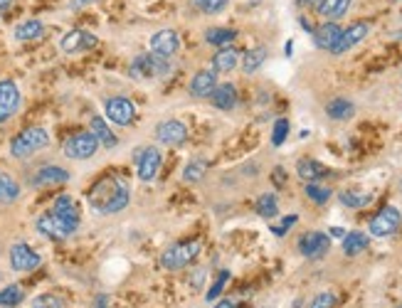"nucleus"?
Here are the masks:
<instances>
[{
  "label": "nucleus",
  "instance_id": "obj_39",
  "mask_svg": "<svg viewBox=\"0 0 402 308\" xmlns=\"http://www.w3.org/2000/svg\"><path fill=\"white\" fill-rule=\"evenodd\" d=\"M227 279H230V272H220V274H217L215 283H212V286H210V291H207V296H205V301H207V303L217 301V296H220V293H222V288H225Z\"/></svg>",
  "mask_w": 402,
  "mask_h": 308
},
{
  "label": "nucleus",
  "instance_id": "obj_11",
  "mask_svg": "<svg viewBox=\"0 0 402 308\" xmlns=\"http://www.w3.org/2000/svg\"><path fill=\"white\" fill-rule=\"evenodd\" d=\"M42 264V257L25 242H18L11 247V267L13 272H32Z\"/></svg>",
  "mask_w": 402,
  "mask_h": 308
},
{
  "label": "nucleus",
  "instance_id": "obj_13",
  "mask_svg": "<svg viewBox=\"0 0 402 308\" xmlns=\"http://www.w3.org/2000/svg\"><path fill=\"white\" fill-rule=\"evenodd\" d=\"M331 247V237L326 232H306L299 239V252L306 259H321Z\"/></svg>",
  "mask_w": 402,
  "mask_h": 308
},
{
  "label": "nucleus",
  "instance_id": "obj_2",
  "mask_svg": "<svg viewBox=\"0 0 402 308\" xmlns=\"http://www.w3.org/2000/svg\"><path fill=\"white\" fill-rule=\"evenodd\" d=\"M50 146V133L42 126H30L25 131H20L11 143V156L13 158H30L32 153L42 151V148Z\"/></svg>",
  "mask_w": 402,
  "mask_h": 308
},
{
  "label": "nucleus",
  "instance_id": "obj_14",
  "mask_svg": "<svg viewBox=\"0 0 402 308\" xmlns=\"http://www.w3.org/2000/svg\"><path fill=\"white\" fill-rule=\"evenodd\" d=\"M368 32H370V25L368 22H353L351 27H346V30L341 32V37H338V42L333 45V55H343V52L353 50L356 45H361L363 40L368 37Z\"/></svg>",
  "mask_w": 402,
  "mask_h": 308
},
{
  "label": "nucleus",
  "instance_id": "obj_17",
  "mask_svg": "<svg viewBox=\"0 0 402 308\" xmlns=\"http://www.w3.org/2000/svg\"><path fill=\"white\" fill-rule=\"evenodd\" d=\"M178 50H181V35L176 30H158L151 37V52H156V55L173 57Z\"/></svg>",
  "mask_w": 402,
  "mask_h": 308
},
{
  "label": "nucleus",
  "instance_id": "obj_38",
  "mask_svg": "<svg viewBox=\"0 0 402 308\" xmlns=\"http://www.w3.org/2000/svg\"><path fill=\"white\" fill-rule=\"evenodd\" d=\"M193 3H195L197 11L205 13V15H215V13L227 8V0H193Z\"/></svg>",
  "mask_w": 402,
  "mask_h": 308
},
{
  "label": "nucleus",
  "instance_id": "obj_4",
  "mask_svg": "<svg viewBox=\"0 0 402 308\" xmlns=\"http://www.w3.org/2000/svg\"><path fill=\"white\" fill-rule=\"evenodd\" d=\"M200 254V242L197 239H188V242H178L173 247H168L161 257V267L168 272H178L186 269L190 262H195V257Z\"/></svg>",
  "mask_w": 402,
  "mask_h": 308
},
{
  "label": "nucleus",
  "instance_id": "obj_51",
  "mask_svg": "<svg viewBox=\"0 0 402 308\" xmlns=\"http://www.w3.org/2000/svg\"><path fill=\"white\" fill-rule=\"evenodd\" d=\"M261 0H249V6H259Z\"/></svg>",
  "mask_w": 402,
  "mask_h": 308
},
{
  "label": "nucleus",
  "instance_id": "obj_5",
  "mask_svg": "<svg viewBox=\"0 0 402 308\" xmlns=\"http://www.w3.org/2000/svg\"><path fill=\"white\" fill-rule=\"evenodd\" d=\"M62 148H65V156L72 158V161H86L99 151V141L91 131H82L67 138Z\"/></svg>",
  "mask_w": 402,
  "mask_h": 308
},
{
  "label": "nucleus",
  "instance_id": "obj_23",
  "mask_svg": "<svg viewBox=\"0 0 402 308\" xmlns=\"http://www.w3.org/2000/svg\"><path fill=\"white\" fill-rule=\"evenodd\" d=\"M45 35V25H42V20H37V18H30V20H22L20 25L13 30V37H15L18 42H30V40H40V37Z\"/></svg>",
  "mask_w": 402,
  "mask_h": 308
},
{
  "label": "nucleus",
  "instance_id": "obj_47",
  "mask_svg": "<svg viewBox=\"0 0 402 308\" xmlns=\"http://www.w3.org/2000/svg\"><path fill=\"white\" fill-rule=\"evenodd\" d=\"M13 3H15V0H0V13H3V11H8V8H11Z\"/></svg>",
  "mask_w": 402,
  "mask_h": 308
},
{
  "label": "nucleus",
  "instance_id": "obj_22",
  "mask_svg": "<svg viewBox=\"0 0 402 308\" xmlns=\"http://www.w3.org/2000/svg\"><path fill=\"white\" fill-rule=\"evenodd\" d=\"M215 86H217L215 72L200 69V72H197V74L190 79V94L197 96V99H202V96H210L212 91H215Z\"/></svg>",
  "mask_w": 402,
  "mask_h": 308
},
{
  "label": "nucleus",
  "instance_id": "obj_19",
  "mask_svg": "<svg viewBox=\"0 0 402 308\" xmlns=\"http://www.w3.org/2000/svg\"><path fill=\"white\" fill-rule=\"evenodd\" d=\"M70 180V173L60 166H45L35 173L32 178V187H50V185H62Z\"/></svg>",
  "mask_w": 402,
  "mask_h": 308
},
{
  "label": "nucleus",
  "instance_id": "obj_10",
  "mask_svg": "<svg viewBox=\"0 0 402 308\" xmlns=\"http://www.w3.org/2000/svg\"><path fill=\"white\" fill-rule=\"evenodd\" d=\"M161 151L156 146H146L141 151H136V173L143 182H151L158 175V168H161Z\"/></svg>",
  "mask_w": 402,
  "mask_h": 308
},
{
  "label": "nucleus",
  "instance_id": "obj_25",
  "mask_svg": "<svg viewBox=\"0 0 402 308\" xmlns=\"http://www.w3.org/2000/svg\"><path fill=\"white\" fill-rule=\"evenodd\" d=\"M89 131L96 136V141H99V146H104V148H116V146H119V138H116V133L111 131V128H109V123H106L101 116H94V119H91Z\"/></svg>",
  "mask_w": 402,
  "mask_h": 308
},
{
  "label": "nucleus",
  "instance_id": "obj_9",
  "mask_svg": "<svg viewBox=\"0 0 402 308\" xmlns=\"http://www.w3.org/2000/svg\"><path fill=\"white\" fill-rule=\"evenodd\" d=\"M20 89L13 79H0V123L8 121L20 109Z\"/></svg>",
  "mask_w": 402,
  "mask_h": 308
},
{
  "label": "nucleus",
  "instance_id": "obj_43",
  "mask_svg": "<svg viewBox=\"0 0 402 308\" xmlns=\"http://www.w3.org/2000/svg\"><path fill=\"white\" fill-rule=\"evenodd\" d=\"M321 3H323V0H297L299 8H309V11H316Z\"/></svg>",
  "mask_w": 402,
  "mask_h": 308
},
{
  "label": "nucleus",
  "instance_id": "obj_29",
  "mask_svg": "<svg viewBox=\"0 0 402 308\" xmlns=\"http://www.w3.org/2000/svg\"><path fill=\"white\" fill-rule=\"evenodd\" d=\"M368 244H370V237L363 232H346L343 237V254L346 257H358L361 252H365Z\"/></svg>",
  "mask_w": 402,
  "mask_h": 308
},
{
  "label": "nucleus",
  "instance_id": "obj_6",
  "mask_svg": "<svg viewBox=\"0 0 402 308\" xmlns=\"http://www.w3.org/2000/svg\"><path fill=\"white\" fill-rule=\"evenodd\" d=\"M400 225H402V213L397 208H392V205H387V208H382L380 213L370 220L368 232H370L372 237L385 239L390 237V234H395L397 229H400Z\"/></svg>",
  "mask_w": 402,
  "mask_h": 308
},
{
  "label": "nucleus",
  "instance_id": "obj_28",
  "mask_svg": "<svg viewBox=\"0 0 402 308\" xmlns=\"http://www.w3.org/2000/svg\"><path fill=\"white\" fill-rule=\"evenodd\" d=\"M326 114H328V119H333V121H348V119L356 114V104L338 96V99H331L326 104Z\"/></svg>",
  "mask_w": 402,
  "mask_h": 308
},
{
  "label": "nucleus",
  "instance_id": "obj_12",
  "mask_svg": "<svg viewBox=\"0 0 402 308\" xmlns=\"http://www.w3.org/2000/svg\"><path fill=\"white\" fill-rule=\"evenodd\" d=\"M94 47H96V35H91L86 30H70L60 40V50L65 55H79V52H89Z\"/></svg>",
  "mask_w": 402,
  "mask_h": 308
},
{
  "label": "nucleus",
  "instance_id": "obj_18",
  "mask_svg": "<svg viewBox=\"0 0 402 308\" xmlns=\"http://www.w3.org/2000/svg\"><path fill=\"white\" fill-rule=\"evenodd\" d=\"M343 27L338 25V22H323V25L313 27V45L318 47V50H333V45L338 42V37H341Z\"/></svg>",
  "mask_w": 402,
  "mask_h": 308
},
{
  "label": "nucleus",
  "instance_id": "obj_21",
  "mask_svg": "<svg viewBox=\"0 0 402 308\" xmlns=\"http://www.w3.org/2000/svg\"><path fill=\"white\" fill-rule=\"evenodd\" d=\"M210 101L220 112H232L237 107V89L232 84H217L215 91L210 94Z\"/></svg>",
  "mask_w": 402,
  "mask_h": 308
},
{
  "label": "nucleus",
  "instance_id": "obj_16",
  "mask_svg": "<svg viewBox=\"0 0 402 308\" xmlns=\"http://www.w3.org/2000/svg\"><path fill=\"white\" fill-rule=\"evenodd\" d=\"M35 229L42 234V237L47 239H57V242H62V239L72 237V232L67 229V225L62 222L60 217H55L52 213L47 215H40V217L35 220Z\"/></svg>",
  "mask_w": 402,
  "mask_h": 308
},
{
  "label": "nucleus",
  "instance_id": "obj_46",
  "mask_svg": "<svg viewBox=\"0 0 402 308\" xmlns=\"http://www.w3.org/2000/svg\"><path fill=\"white\" fill-rule=\"evenodd\" d=\"M274 182H277L279 187L284 185V170H282V168H277V170H274Z\"/></svg>",
  "mask_w": 402,
  "mask_h": 308
},
{
  "label": "nucleus",
  "instance_id": "obj_44",
  "mask_svg": "<svg viewBox=\"0 0 402 308\" xmlns=\"http://www.w3.org/2000/svg\"><path fill=\"white\" fill-rule=\"evenodd\" d=\"M202 276H205V269H195V274H193V286H200Z\"/></svg>",
  "mask_w": 402,
  "mask_h": 308
},
{
  "label": "nucleus",
  "instance_id": "obj_48",
  "mask_svg": "<svg viewBox=\"0 0 402 308\" xmlns=\"http://www.w3.org/2000/svg\"><path fill=\"white\" fill-rule=\"evenodd\" d=\"M328 234H331V237H346V232H343L341 227H333V229H331V232H328Z\"/></svg>",
  "mask_w": 402,
  "mask_h": 308
},
{
  "label": "nucleus",
  "instance_id": "obj_30",
  "mask_svg": "<svg viewBox=\"0 0 402 308\" xmlns=\"http://www.w3.org/2000/svg\"><path fill=\"white\" fill-rule=\"evenodd\" d=\"M237 40V30H232V27H210V30L205 32V42L212 47H230L232 42Z\"/></svg>",
  "mask_w": 402,
  "mask_h": 308
},
{
  "label": "nucleus",
  "instance_id": "obj_3",
  "mask_svg": "<svg viewBox=\"0 0 402 308\" xmlns=\"http://www.w3.org/2000/svg\"><path fill=\"white\" fill-rule=\"evenodd\" d=\"M173 69L171 57L156 55V52H148V55H138L136 60L131 62V76L134 79H158V76H166Z\"/></svg>",
  "mask_w": 402,
  "mask_h": 308
},
{
  "label": "nucleus",
  "instance_id": "obj_1",
  "mask_svg": "<svg viewBox=\"0 0 402 308\" xmlns=\"http://www.w3.org/2000/svg\"><path fill=\"white\" fill-rule=\"evenodd\" d=\"M131 200V187L129 180L121 175H104L89 187L86 192V202L89 208L99 215H114L129 205Z\"/></svg>",
  "mask_w": 402,
  "mask_h": 308
},
{
  "label": "nucleus",
  "instance_id": "obj_20",
  "mask_svg": "<svg viewBox=\"0 0 402 308\" xmlns=\"http://www.w3.org/2000/svg\"><path fill=\"white\" fill-rule=\"evenodd\" d=\"M297 173L304 182H318V180H323V178L331 175V170H328L323 163L313 161V158H304V161H299Z\"/></svg>",
  "mask_w": 402,
  "mask_h": 308
},
{
  "label": "nucleus",
  "instance_id": "obj_36",
  "mask_svg": "<svg viewBox=\"0 0 402 308\" xmlns=\"http://www.w3.org/2000/svg\"><path fill=\"white\" fill-rule=\"evenodd\" d=\"M333 192L328 190V187L318 185V182H306V197L311 202H316V205H326L328 200H331Z\"/></svg>",
  "mask_w": 402,
  "mask_h": 308
},
{
  "label": "nucleus",
  "instance_id": "obj_31",
  "mask_svg": "<svg viewBox=\"0 0 402 308\" xmlns=\"http://www.w3.org/2000/svg\"><path fill=\"white\" fill-rule=\"evenodd\" d=\"M343 208H351V210H361V208H368L372 202V195L370 192H361V190H343L338 195Z\"/></svg>",
  "mask_w": 402,
  "mask_h": 308
},
{
  "label": "nucleus",
  "instance_id": "obj_50",
  "mask_svg": "<svg viewBox=\"0 0 402 308\" xmlns=\"http://www.w3.org/2000/svg\"><path fill=\"white\" fill-rule=\"evenodd\" d=\"M89 3H94V0H77V6H89Z\"/></svg>",
  "mask_w": 402,
  "mask_h": 308
},
{
  "label": "nucleus",
  "instance_id": "obj_8",
  "mask_svg": "<svg viewBox=\"0 0 402 308\" xmlns=\"http://www.w3.org/2000/svg\"><path fill=\"white\" fill-rule=\"evenodd\" d=\"M104 112H106V119L116 126H131L134 119H136V107L131 104L129 99L124 96H114L104 104Z\"/></svg>",
  "mask_w": 402,
  "mask_h": 308
},
{
  "label": "nucleus",
  "instance_id": "obj_26",
  "mask_svg": "<svg viewBox=\"0 0 402 308\" xmlns=\"http://www.w3.org/2000/svg\"><path fill=\"white\" fill-rule=\"evenodd\" d=\"M20 197V182L11 173L0 170V205H13Z\"/></svg>",
  "mask_w": 402,
  "mask_h": 308
},
{
  "label": "nucleus",
  "instance_id": "obj_32",
  "mask_svg": "<svg viewBox=\"0 0 402 308\" xmlns=\"http://www.w3.org/2000/svg\"><path fill=\"white\" fill-rule=\"evenodd\" d=\"M254 210H257V215H259V217H264V220L277 217V213H279V200H277V195L266 192V195L257 197Z\"/></svg>",
  "mask_w": 402,
  "mask_h": 308
},
{
  "label": "nucleus",
  "instance_id": "obj_53",
  "mask_svg": "<svg viewBox=\"0 0 402 308\" xmlns=\"http://www.w3.org/2000/svg\"><path fill=\"white\" fill-rule=\"evenodd\" d=\"M400 190H402V185H400Z\"/></svg>",
  "mask_w": 402,
  "mask_h": 308
},
{
  "label": "nucleus",
  "instance_id": "obj_41",
  "mask_svg": "<svg viewBox=\"0 0 402 308\" xmlns=\"http://www.w3.org/2000/svg\"><path fill=\"white\" fill-rule=\"evenodd\" d=\"M336 303H338V298L333 296V293L323 291V293H318V296L313 298L309 308H336Z\"/></svg>",
  "mask_w": 402,
  "mask_h": 308
},
{
  "label": "nucleus",
  "instance_id": "obj_34",
  "mask_svg": "<svg viewBox=\"0 0 402 308\" xmlns=\"http://www.w3.org/2000/svg\"><path fill=\"white\" fill-rule=\"evenodd\" d=\"M207 168H210V163H207L205 158H193V161L186 166V170H183V180L200 182L202 178L207 175Z\"/></svg>",
  "mask_w": 402,
  "mask_h": 308
},
{
  "label": "nucleus",
  "instance_id": "obj_7",
  "mask_svg": "<svg viewBox=\"0 0 402 308\" xmlns=\"http://www.w3.org/2000/svg\"><path fill=\"white\" fill-rule=\"evenodd\" d=\"M52 215H55V217H60L62 222L67 225V229H70L72 234L79 229V225H82L79 205H77L72 195H60V197H57V200L52 202Z\"/></svg>",
  "mask_w": 402,
  "mask_h": 308
},
{
  "label": "nucleus",
  "instance_id": "obj_49",
  "mask_svg": "<svg viewBox=\"0 0 402 308\" xmlns=\"http://www.w3.org/2000/svg\"><path fill=\"white\" fill-rule=\"evenodd\" d=\"M215 308H237V306H235V303H232V301H220Z\"/></svg>",
  "mask_w": 402,
  "mask_h": 308
},
{
  "label": "nucleus",
  "instance_id": "obj_40",
  "mask_svg": "<svg viewBox=\"0 0 402 308\" xmlns=\"http://www.w3.org/2000/svg\"><path fill=\"white\" fill-rule=\"evenodd\" d=\"M287 138H289V121H287V119H277V123H274V131H272V143H274V146H282Z\"/></svg>",
  "mask_w": 402,
  "mask_h": 308
},
{
  "label": "nucleus",
  "instance_id": "obj_33",
  "mask_svg": "<svg viewBox=\"0 0 402 308\" xmlns=\"http://www.w3.org/2000/svg\"><path fill=\"white\" fill-rule=\"evenodd\" d=\"M266 47H254V50L245 52V57H242V69H245V74H252V72H257L261 65H264L266 60Z\"/></svg>",
  "mask_w": 402,
  "mask_h": 308
},
{
  "label": "nucleus",
  "instance_id": "obj_45",
  "mask_svg": "<svg viewBox=\"0 0 402 308\" xmlns=\"http://www.w3.org/2000/svg\"><path fill=\"white\" fill-rule=\"evenodd\" d=\"M106 306H109V296L99 293V296H96V301H94V308H106Z\"/></svg>",
  "mask_w": 402,
  "mask_h": 308
},
{
  "label": "nucleus",
  "instance_id": "obj_24",
  "mask_svg": "<svg viewBox=\"0 0 402 308\" xmlns=\"http://www.w3.org/2000/svg\"><path fill=\"white\" fill-rule=\"evenodd\" d=\"M240 52L235 50V47H222V50L215 52V57H212V72H232L237 65H240Z\"/></svg>",
  "mask_w": 402,
  "mask_h": 308
},
{
  "label": "nucleus",
  "instance_id": "obj_42",
  "mask_svg": "<svg viewBox=\"0 0 402 308\" xmlns=\"http://www.w3.org/2000/svg\"><path fill=\"white\" fill-rule=\"evenodd\" d=\"M297 222H299V215H287V217H284L282 222H279V225H274V227H272V232L277 234V237H284V234H287L289 229H292Z\"/></svg>",
  "mask_w": 402,
  "mask_h": 308
},
{
  "label": "nucleus",
  "instance_id": "obj_35",
  "mask_svg": "<svg viewBox=\"0 0 402 308\" xmlns=\"http://www.w3.org/2000/svg\"><path fill=\"white\" fill-rule=\"evenodd\" d=\"M22 301H25V291H22V286H18V283H11V286L0 288V306L3 308H13Z\"/></svg>",
  "mask_w": 402,
  "mask_h": 308
},
{
  "label": "nucleus",
  "instance_id": "obj_52",
  "mask_svg": "<svg viewBox=\"0 0 402 308\" xmlns=\"http://www.w3.org/2000/svg\"><path fill=\"white\" fill-rule=\"evenodd\" d=\"M392 3H402V0H392Z\"/></svg>",
  "mask_w": 402,
  "mask_h": 308
},
{
  "label": "nucleus",
  "instance_id": "obj_37",
  "mask_svg": "<svg viewBox=\"0 0 402 308\" xmlns=\"http://www.w3.org/2000/svg\"><path fill=\"white\" fill-rule=\"evenodd\" d=\"M65 296H57V293H40L32 298V308H65Z\"/></svg>",
  "mask_w": 402,
  "mask_h": 308
},
{
  "label": "nucleus",
  "instance_id": "obj_15",
  "mask_svg": "<svg viewBox=\"0 0 402 308\" xmlns=\"http://www.w3.org/2000/svg\"><path fill=\"white\" fill-rule=\"evenodd\" d=\"M156 138L163 146H183V143L188 141V128L186 123L176 121V119H168V121L158 123Z\"/></svg>",
  "mask_w": 402,
  "mask_h": 308
},
{
  "label": "nucleus",
  "instance_id": "obj_27",
  "mask_svg": "<svg viewBox=\"0 0 402 308\" xmlns=\"http://www.w3.org/2000/svg\"><path fill=\"white\" fill-rule=\"evenodd\" d=\"M353 0H323L321 6L316 8V13L323 18V20L333 22L338 20V18H343L348 13V8H351Z\"/></svg>",
  "mask_w": 402,
  "mask_h": 308
}]
</instances>
